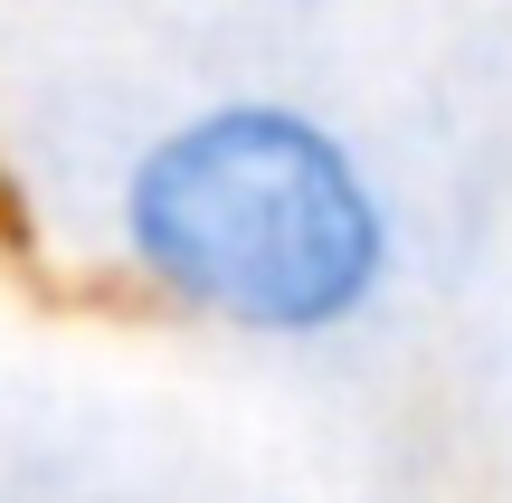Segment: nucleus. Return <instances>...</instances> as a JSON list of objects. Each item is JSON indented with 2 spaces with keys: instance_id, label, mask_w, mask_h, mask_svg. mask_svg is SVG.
<instances>
[{
  "instance_id": "obj_1",
  "label": "nucleus",
  "mask_w": 512,
  "mask_h": 503,
  "mask_svg": "<svg viewBox=\"0 0 512 503\" xmlns=\"http://www.w3.org/2000/svg\"><path fill=\"white\" fill-rule=\"evenodd\" d=\"M114 266L171 323L304 352L399 285V200L332 114L294 95H209L133 143L105 209Z\"/></svg>"
}]
</instances>
